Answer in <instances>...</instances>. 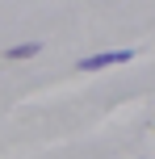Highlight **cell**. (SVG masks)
Segmentation results:
<instances>
[{
	"label": "cell",
	"mask_w": 155,
	"mask_h": 159,
	"mask_svg": "<svg viewBox=\"0 0 155 159\" xmlns=\"http://www.w3.org/2000/svg\"><path fill=\"white\" fill-rule=\"evenodd\" d=\"M134 59V50H109V55H88V59H80V71H101V67H113V63H130Z\"/></svg>",
	"instance_id": "6da1fadb"
},
{
	"label": "cell",
	"mask_w": 155,
	"mask_h": 159,
	"mask_svg": "<svg viewBox=\"0 0 155 159\" xmlns=\"http://www.w3.org/2000/svg\"><path fill=\"white\" fill-rule=\"evenodd\" d=\"M34 55H38V42H17L4 50V59H34Z\"/></svg>",
	"instance_id": "7a4b0ae2"
}]
</instances>
